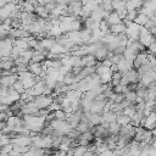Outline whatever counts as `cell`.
<instances>
[{"label": "cell", "instance_id": "obj_1", "mask_svg": "<svg viewBox=\"0 0 156 156\" xmlns=\"http://www.w3.org/2000/svg\"><path fill=\"white\" fill-rule=\"evenodd\" d=\"M49 123L51 124V127L54 128V130L57 134H60V135H67L71 132V129H72L69 127V124L67 123L66 119H63V121H61V119H52Z\"/></svg>", "mask_w": 156, "mask_h": 156}, {"label": "cell", "instance_id": "obj_2", "mask_svg": "<svg viewBox=\"0 0 156 156\" xmlns=\"http://www.w3.org/2000/svg\"><path fill=\"white\" fill-rule=\"evenodd\" d=\"M54 101V98L51 95H38V96H34L33 99V102L35 104V106L39 108V110H44V108H49L50 105L52 104Z\"/></svg>", "mask_w": 156, "mask_h": 156}, {"label": "cell", "instance_id": "obj_3", "mask_svg": "<svg viewBox=\"0 0 156 156\" xmlns=\"http://www.w3.org/2000/svg\"><path fill=\"white\" fill-rule=\"evenodd\" d=\"M11 144L15 146H30L32 139L28 135H21L17 134L13 138H11Z\"/></svg>", "mask_w": 156, "mask_h": 156}, {"label": "cell", "instance_id": "obj_4", "mask_svg": "<svg viewBox=\"0 0 156 156\" xmlns=\"http://www.w3.org/2000/svg\"><path fill=\"white\" fill-rule=\"evenodd\" d=\"M30 34L27 29H24L23 27H20V28H11L10 29V33H9V37L12 38V39H21V38H28Z\"/></svg>", "mask_w": 156, "mask_h": 156}, {"label": "cell", "instance_id": "obj_5", "mask_svg": "<svg viewBox=\"0 0 156 156\" xmlns=\"http://www.w3.org/2000/svg\"><path fill=\"white\" fill-rule=\"evenodd\" d=\"M17 80H18V76L17 74H13V73H10L9 76H1V78H0V85L6 87V88H11Z\"/></svg>", "mask_w": 156, "mask_h": 156}, {"label": "cell", "instance_id": "obj_6", "mask_svg": "<svg viewBox=\"0 0 156 156\" xmlns=\"http://www.w3.org/2000/svg\"><path fill=\"white\" fill-rule=\"evenodd\" d=\"M123 77L127 79V82L129 84H136L139 82V74H138V71L135 68H132L128 72L123 73Z\"/></svg>", "mask_w": 156, "mask_h": 156}, {"label": "cell", "instance_id": "obj_7", "mask_svg": "<svg viewBox=\"0 0 156 156\" xmlns=\"http://www.w3.org/2000/svg\"><path fill=\"white\" fill-rule=\"evenodd\" d=\"M132 68H133V61L126 60L124 57L117 63V69H118L119 72H122V73H126V72H128V71L132 69Z\"/></svg>", "mask_w": 156, "mask_h": 156}, {"label": "cell", "instance_id": "obj_8", "mask_svg": "<svg viewBox=\"0 0 156 156\" xmlns=\"http://www.w3.org/2000/svg\"><path fill=\"white\" fill-rule=\"evenodd\" d=\"M67 9H68L71 15H78L79 16V13L82 12V9H83V4H82V1H73V2L67 5Z\"/></svg>", "mask_w": 156, "mask_h": 156}, {"label": "cell", "instance_id": "obj_9", "mask_svg": "<svg viewBox=\"0 0 156 156\" xmlns=\"http://www.w3.org/2000/svg\"><path fill=\"white\" fill-rule=\"evenodd\" d=\"M104 21H105V22H107L110 26H112V24H117V23L122 22V20L119 18L118 13H117V12H115V11H112V12L107 13V16L104 18Z\"/></svg>", "mask_w": 156, "mask_h": 156}, {"label": "cell", "instance_id": "obj_10", "mask_svg": "<svg viewBox=\"0 0 156 156\" xmlns=\"http://www.w3.org/2000/svg\"><path fill=\"white\" fill-rule=\"evenodd\" d=\"M126 29H127V27H126V24H124L123 22H119V23H117V24L110 26V33L116 34V35L126 33Z\"/></svg>", "mask_w": 156, "mask_h": 156}, {"label": "cell", "instance_id": "obj_11", "mask_svg": "<svg viewBox=\"0 0 156 156\" xmlns=\"http://www.w3.org/2000/svg\"><path fill=\"white\" fill-rule=\"evenodd\" d=\"M79 38L83 44H89L91 40V30H89L87 28H82L79 30Z\"/></svg>", "mask_w": 156, "mask_h": 156}, {"label": "cell", "instance_id": "obj_12", "mask_svg": "<svg viewBox=\"0 0 156 156\" xmlns=\"http://www.w3.org/2000/svg\"><path fill=\"white\" fill-rule=\"evenodd\" d=\"M144 2L141 0H128L127 1V11H133V10H140L143 7Z\"/></svg>", "mask_w": 156, "mask_h": 156}, {"label": "cell", "instance_id": "obj_13", "mask_svg": "<svg viewBox=\"0 0 156 156\" xmlns=\"http://www.w3.org/2000/svg\"><path fill=\"white\" fill-rule=\"evenodd\" d=\"M112 9L115 12L127 10V1L126 0H112Z\"/></svg>", "mask_w": 156, "mask_h": 156}, {"label": "cell", "instance_id": "obj_14", "mask_svg": "<svg viewBox=\"0 0 156 156\" xmlns=\"http://www.w3.org/2000/svg\"><path fill=\"white\" fill-rule=\"evenodd\" d=\"M102 119H104V122H107V123L116 122V119H117V113H115V112L111 111V110H107V111L104 112Z\"/></svg>", "mask_w": 156, "mask_h": 156}, {"label": "cell", "instance_id": "obj_15", "mask_svg": "<svg viewBox=\"0 0 156 156\" xmlns=\"http://www.w3.org/2000/svg\"><path fill=\"white\" fill-rule=\"evenodd\" d=\"M55 43H56V40H55L54 38H45V39L39 40L40 46H41L43 49H45V50H49V51H50V49L52 48V45H54Z\"/></svg>", "mask_w": 156, "mask_h": 156}, {"label": "cell", "instance_id": "obj_16", "mask_svg": "<svg viewBox=\"0 0 156 156\" xmlns=\"http://www.w3.org/2000/svg\"><path fill=\"white\" fill-rule=\"evenodd\" d=\"M45 60H46V56L45 55H43L39 51H34V54H33V56H32V58H30L29 62L30 63H44Z\"/></svg>", "mask_w": 156, "mask_h": 156}, {"label": "cell", "instance_id": "obj_17", "mask_svg": "<svg viewBox=\"0 0 156 156\" xmlns=\"http://www.w3.org/2000/svg\"><path fill=\"white\" fill-rule=\"evenodd\" d=\"M122 77H123V73H122V72H119V71L113 72V73H112V77H111L110 85H111L112 88L116 87V85H118V84L121 83V80H122Z\"/></svg>", "mask_w": 156, "mask_h": 156}, {"label": "cell", "instance_id": "obj_18", "mask_svg": "<svg viewBox=\"0 0 156 156\" xmlns=\"http://www.w3.org/2000/svg\"><path fill=\"white\" fill-rule=\"evenodd\" d=\"M34 12L37 13V16H38L39 18H43V20H46V21H48V18H49V12L45 10V7H44V6L38 5V6L35 7ZM48 22H49V21H48Z\"/></svg>", "mask_w": 156, "mask_h": 156}, {"label": "cell", "instance_id": "obj_19", "mask_svg": "<svg viewBox=\"0 0 156 156\" xmlns=\"http://www.w3.org/2000/svg\"><path fill=\"white\" fill-rule=\"evenodd\" d=\"M119 129H121V126L117 122H112V123H108L107 133H108V135H118Z\"/></svg>", "mask_w": 156, "mask_h": 156}, {"label": "cell", "instance_id": "obj_20", "mask_svg": "<svg viewBox=\"0 0 156 156\" xmlns=\"http://www.w3.org/2000/svg\"><path fill=\"white\" fill-rule=\"evenodd\" d=\"M116 122H117L121 127H126V126L130 124V118L127 117V116L123 115V113H119V115H117V119H116Z\"/></svg>", "mask_w": 156, "mask_h": 156}, {"label": "cell", "instance_id": "obj_21", "mask_svg": "<svg viewBox=\"0 0 156 156\" xmlns=\"http://www.w3.org/2000/svg\"><path fill=\"white\" fill-rule=\"evenodd\" d=\"M147 21H149V17L139 12V13H138V16H136V17H135V20H134V23H136V24H138V26H140V27H144V26L147 23Z\"/></svg>", "mask_w": 156, "mask_h": 156}, {"label": "cell", "instance_id": "obj_22", "mask_svg": "<svg viewBox=\"0 0 156 156\" xmlns=\"http://www.w3.org/2000/svg\"><path fill=\"white\" fill-rule=\"evenodd\" d=\"M100 7L106 11V12H112L113 9H112V0H104V1H100Z\"/></svg>", "mask_w": 156, "mask_h": 156}, {"label": "cell", "instance_id": "obj_23", "mask_svg": "<svg viewBox=\"0 0 156 156\" xmlns=\"http://www.w3.org/2000/svg\"><path fill=\"white\" fill-rule=\"evenodd\" d=\"M78 139H84V140H88L89 143H93L94 139H95V136H94V134L90 130H87L84 133H80V135H79Z\"/></svg>", "mask_w": 156, "mask_h": 156}, {"label": "cell", "instance_id": "obj_24", "mask_svg": "<svg viewBox=\"0 0 156 156\" xmlns=\"http://www.w3.org/2000/svg\"><path fill=\"white\" fill-rule=\"evenodd\" d=\"M124 99H127V100L130 101V102H136L138 96H136V93H135L134 90H128V91L124 94Z\"/></svg>", "mask_w": 156, "mask_h": 156}, {"label": "cell", "instance_id": "obj_25", "mask_svg": "<svg viewBox=\"0 0 156 156\" xmlns=\"http://www.w3.org/2000/svg\"><path fill=\"white\" fill-rule=\"evenodd\" d=\"M12 88H13V89H15V90H16V91H17L18 94H21V95H22V94H23V93L26 91V89H24L23 84H22V83H21L20 80H17V82H16V83H15V84L12 85Z\"/></svg>", "mask_w": 156, "mask_h": 156}, {"label": "cell", "instance_id": "obj_26", "mask_svg": "<svg viewBox=\"0 0 156 156\" xmlns=\"http://www.w3.org/2000/svg\"><path fill=\"white\" fill-rule=\"evenodd\" d=\"M146 51H147L149 54H152V55L156 52V38H155L154 41L147 46V50H146Z\"/></svg>", "mask_w": 156, "mask_h": 156}, {"label": "cell", "instance_id": "obj_27", "mask_svg": "<svg viewBox=\"0 0 156 156\" xmlns=\"http://www.w3.org/2000/svg\"><path fill=\"white\" fill-rule=\"evenodd\" d=\"M56 6H57V5H56L55 2L50 1V2H48V4H46V5L44 6V7H45V10H46V11H48V12L50 13V12H51V11H52V10H54V9L56 7Z\"/></svg>", "mask_w": 156, "mask_h": 156}, {"label": "cell", "instance_id": "obj_28", "mask_svg": "<svg viewBox=\"0 0 156 156\" xmlns=\"http://www.w3.org/2000/svg\"><path fill=\"white\" fill-rule=\"evenodd\" d=\"M141 1H143V2L145 4V2H147V1H150V0H141Z\"/></svg>", "mask_w": 156, "mask_h": 156}, {"label": "cell", "instance_id": "obj_29", "mask_svg": "<svg viewBox=\"0 0 156 156\" xmlns=\"http://www.w3.org/2000/svg\"><path fill=\"white\" fill-rule=\"evenodd\" d=\"M154 56H155V57H156V52H155V54H154Z\"/></svg>", "mask_w": 156, "mask_h": 156}, {"label": "cell", "instance_id": "obj_30", "mask_svg": "<svg viewBox=\"0 0 156 156\" xmlns=\"http://www.w3.org/2000/svg\"><path fill=\"white\" fill-rule=\"evenodd\" d=\"M98 1H99V2H100V1H104V0H98Z\"/></svg>", "mask_w": 156, "mask_h": 156}, {"label": "cell", "instance_id": "obj_31", "mask_svg": "<svg viewBox=\"0 0 156 156\" xmlns=\"http://www.w3.org/2000/svg\"><path fill=\"white\" fill-rule=\"evenodd\" d=\"M0 78H1V73H0Z\"/></svg>", "mask_w": 156, "mask_h": 156}, {"label": "cell", "instance_id": "obj_32", "mask_svg": "<svg viewBox=\"0 0 156 156\" xmlns=\"http://www.w3.org/2000/svg\"><path fill=\"white\" fill-rule=\"evenodd\" d=\"M155 71H156V66H155Z\"/></svg>", "mask_w": 156, "mask_h": 156}]
</instances>
